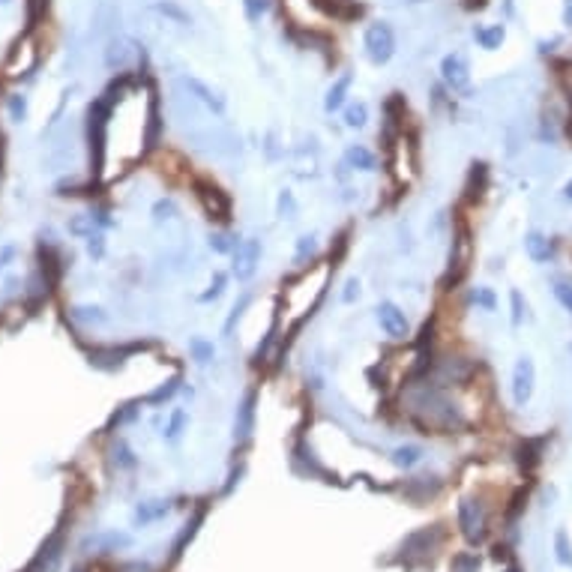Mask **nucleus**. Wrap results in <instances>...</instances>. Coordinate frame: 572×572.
Here are the masks:
<instances>
[{"label":"nucleus","mask_w":572,"mask_h":572,"mask_svg":"<svg viewBox=\"0 0 572 572\" xmlns=\"http://www.w3.org/2000/svg\"><path fill=\"white\" fill-rule=\"evenodd\" d=\"M363 48H366V58L375 66H384L392 60V54H396V33H392L390 21H372L366 27Z\"/></svg>","instance_id":"f257e3e1"},{"label":"nucleus","mask_w":572,"mask_h":572,"mask_svg":"<svg viewBox=\"0 0 572 572\" xmlns=\"http://www.w3.org/2000/svg\"><path fill=\"white\" fill-rule=\"evenodd\" d=\"M258 261H261V240L258 237L240 240V246L231 252V273L237 276V282H249L258 270Z\"/></svg>","instance_id":"f03ea898"},{"label":"nucleus","mask_w":572,"mask_h":572,"mask_svg":"<svg viewBox=\"0 0 572 572\" xmlns=\"http://www.w3.org/2000/svg\"><path fill=\"white\" fill-rule=\"evenodd\" d=\"M533 387H536V366L527 354H521L512 366V401L515 408H524L533 396Z\"/></svg>","instance_id":"7ed1b4c3"},{"label":"nucleus","mask_w":572,"mask_h":572,"mask_svg":"<svg viewBox=\"0 0 572 572\" xmlns=\"http://www.w3.org/2000/svg\"><path fill=\"white\" fill-rule=\"evenodd\" d=\"M180 87H186V93L195 96L198 102L204 105L207 111H213L216 117H225V114H228L225 96H222L219 91H213L207 81H201V78H195V75H180Z\"/></svg>","instance_id":"20e7f679"},{"label":"nucleus","mask_w":572,"mask_h":572,"mask_svg":"<svg viewBox=\"0 0 572 572\" xmlns=\"http://www.w3.org/2000/svg\"><path fill=\"white\" fill-rule=\"evenodd\" d=\"M375 318H378L380 330H384L390 339H408V335H411V321H408V315H405V312H401L392 300L378 302Z\"/></svg>","instance_id":"39448f33"},{"label":"nucleus","mask_w":572,"mask_h":572,"mask_svg":"<svg viewBox=\"0 0 572 572\" xmlns=\"http://www.w3.org/2000/svg\"><path fill=\"white\" fill-rule=\"evenodd\" d=\"M441 78H444V84L450 87V91L455 93H462L467 91V84H470V63L462 51H453V54H446V58L441 60Z\"/></svg>","instance_id":"423d86ee"},{"label":"nucleus","mask_w":572,"mask_h":572,"mask_svg":"<svg viewBox=\"0 0 572 572\" xmlns=\"http://www.w3.org/2000/svg\"><path fill=\"white\" fill-rule=\"evenodd\" d=\"M482 524H486V515H482V507L477 500H462L458 503V527H462V533L470 543L482 540Z\"/></svg>","instance_id":"0eeeda50"},{"label":"nucleus","mask_w":572,"mask_h":572,"mask_svg":"<svg viewBox=\"0 0 572 572\" xmlns=\"http://www.w3.org/2000/svg\"><path fill=\"white\" fill-rule=\"evenodd\" d=\"M132 545V536L123 533V531H99V533H91L84 536L81 548H96V552H117V548H129Z\"/></svg>","instance_id":"6e6552de"},{"label":"nucleus","mask_w":572,"mask_h":572,"mask_svg":"<svg viewBox=\"0 0 572 572\" xmlns=\"http://www.w3.org/2000/svg\"><path fill=\"white\" fill-rule=\"evenodd\" d=\"M351 84H354V75H351V72L339 75V78H335V81L330 84L327 96H324V111H327V114H335V111H342V108H345Z\"/></svg>","instance_id":"1a4fd4ad"},{"label":"nucleus","mask_w":572,"mask_h":572,"mask_svg":"<svg viewBox=\"0 0 572 572\" xmlns=\"http://www.w3.org/2000/svg\"><path fill=\"white\" fill-rule=\"evenodd\" d=\"M524 252H527V258H531L533 264H548L554 258V243L545 237V234H540V231H531L524 237Z\"/></svg>","instance_id":"9d476101"},{"label":"nucleus","mask_w":572,"mask_h":572,"mask_svg":"<svg viewBox=\"0 0 572 572\" xmlns=\"http://www.w3.org/2000/svg\"><path fill=\"white\" fill-rule=\"evenodd\" d=\"M171 512V500H144L135 507V512H132V521H135L138 527H147L153 521L165 519V515Z\"/></svg>","instance_id":"9b49d317"},{"label":"nucleus","mask_w":572,"mask_h":572,"mask_svg":"<svg viewBox=\"0 0 572 572\" xmlns=\"http://www.w3.org/2000/svg\"><path fill=\"white\" fill-rule=\"evenodd\" d=\"M252 425H255V392H246L237 408V420H234V437L246 441L252 434Z\"/></svg>","instance_id":"f8f14e48"},{"label":"nucleus","mask_w":572,"mask_h":572,"mask_svg":"<svg viewBox=\"0 0 572 572\" xmlns=\"http://www.w3.org/2000/svg\"><path fill=\"white\" fill-rule=\"evenodd\" d=\"M345 165L351 168V171H375L378 168V159H375V153L366 147V144H347V150H345Z\"/></svg>","instance_id":"ddd939ff"},{"label":"nucleus","mask_w":572,"mask_h":572,"mask_svg":"<svg viewBox=\"0 0 572 572\" xmlns=\"http://www.w3.org/2000/svg\"><path fill=\"white\" fill-rule=\"evenodd\" d=\"M186 429H189V411L174 408L171 413H168V423L162 429V441L165 444H180V437L186 434Z\"/></svg>","instance_id":"4468645a"},{"label":"nucleus","mask_w":572,"mask_h":572,"mask_svg":"<svg viewBox=\"0 0 572 572\" xmlns=\"http://www.w3.org/2000/svg\"><path fill=\"white\" fill-rule=\"evenodd\" d=\"M503 39H507V27L503 25H479V27H474V42L486 51L500 48Z\"/></svg>","instance_id":"2eb2a0df"},{"label":"nucleus","mask_w":572,"mask_h":572,"mask_svg":"<svg viewBox=\"0 0 572 572\" xmlns=\"http://www.w3.org/2000/svg\"><path fill=\"white\" fill-rule=\"evenodd\" d=\"M189 354H192L195 366H210L216 360V345L210 339H204V335H192V339H189Z\"/></svg>","instance_id":"dca6fc26"},{"label":"nucleus","mask_w":572,"mask_h":572,"mask_svg":"<svg viewBox=\"0 0 572 572\" xmlns=\"http://www.w3.org/2000/svg\"><path fill=\"white\" fill-rule=\"evenodd\" d=\"M153 9L159 15H165V18H174L177 25H183V27L192 25V15H189L180 4H174V0H159V4H153Z\"/></svg>","instance_id":"f3484780"},{"label":"nucleus","mask_w":572,"mask_h":572,"mask_svg":"<svg viewBox=\"0 0 572 572\" xmlns=\"http://www.w3.org/2000/svg\"><path fill=\"white\" fill-rule=\"evenodd\" d=\"M423 446H413V444H405V446H399V450H392V465H399V467H413V465H420L423 462Z\"/></svg>","instance_id":"a211bd4d"},{"label":"nucleus","mask_w":572,"mask_h":572,"mask_svg":"<svg viewBox=\"0 0 572 572\" xmlns=\"http://www.w3.org/2000/svg\"><path fill=\"white\" fill-rule=\"evenodd\" d=\"M467 300L474 302L477 309H486V312H495V309H498V294H495V291H491V288H486V285L470 288Z\"/></svg>","instance_id":"6ab92c4d"},{"label":"nucleus","mask_w":572,"mask_h":572,"mask_svg":"<svg viewBox=\"0 0 572 572\" xmlns=\"http://www.w3.org/2000/svg\"><path fill=\"white\" fill-rule=\"evenodd\" d=\"M66 228H69V234H72V237H78V240H87V237H91V234H96V231H99L91 213H81V216H72V219H69V225H66Z\"/></svg>","instance_id":"aec40b11"},{"label":"nucleus","mask_w":572,"mask_h":572,"mask_svg":"<svg viewBox=\"0 0 572 572\" xmlns=\"http://www.w3.org/2000/svg\"><path fill=\"white\" fill-rule=\"evenodd\" d=\"M368 123V105L366 102H351L345 108V126L347 129H363Z\"/></svg>","instance_id":"412c9836"},{"label":"nucleus","mask_w":572,"mask_h":572,"mask_svg":"<svg viewBox=\"0 0 572 572\" xmlns=\"http://www.w3.org/2000/svg\"><path fill=\"white\" fill-rule=\"evenodd\" d=\"M72 321H78V324H105L108 321V315L99 306H75L72 312Z\"/></svg>","instance_id":"4be33fe9"},{"label":"nucleus","mask_w":572,"mask_h":572,"mask_svg":"<svg viewBox=\"0 0 572 572\" xmlns=\"http://www.w3.org/2000/svg\"><path fill=\"white\" fill-rule=\"evenodd\" d=\"M6 111H9V120H13L15 126H18V123H25L27 120V96L25 93H13V96L6 99Z\"/></svg>","instance_id":"5701e85b"},{"label":"nucleus","mask_w":572,"mask_h":572,"mask_svg":"<svg viewBox=\"0 0 572 572\" xmlns=\"http://www.w3.org/2000/svg\"><path fill=\"white\" fill-rule=\"evenodd\" d=\"M207 243H210V249L213 252H219V255H231L234 249L240 246V237H228V234H210L207 237Z\"/></svg>","instance_id":"b1692460"},{"label":"nucleus","mask_w":572,"mask_h":572,"mask_svg":"<svg viewBox=\"0 0 572 572\" xmlns=\"http://www.w3.org/2000/svg\"><path fill=\"white\" fill-rule=\"evenodd\" d=\"M552 294L554 300L564 306L569 315H572V282H564V279H552Z\"/></svg>","instance_id":"393cba45"},{"label":"nucleus","mask_w":572,"mask_h":572,"mask_svg":"<svg viewBox=\"0 0 572 572\" xmlns=\"http://www.w3.org/2000/svg\"><path fill=\"white\" fill-rule=\"evenodd\" d=\"M554 552H557V564L560 566H572V545H569L566 531L554 533Z\"/></svg>","instance_id":"a878e982"},{"label":"nucleus","mask_w":572,"mask_h":572,"mask_svg":"<svg viewBox=\"0 0 572 572\" xmlns=\"http://www.w3.org/2000/svg\"><path fill=\"white\" fill-rule=\"evenodd\" d=\"M510 302H512L510 324H512V327H521V324H524V312H527V302H524V297H521V291H519V288H512V291H510Z\"/></svg>","instance_id":"bb28decb"},{"label":"nucleus","mask_w":572,"mask_h":572,"mask_svg":"<svg viewBox=\"0 0 572 572\" xmlns=\"http://www.w3.org/2000/svg\"><path fill=\"white\" fill-rule=\"evenodd\" d=\"M225 285H228V273H213V282H210V291H204L198 300L201 302H210V300H219L222 294H225Z\"/></svg>","instance_id":"cd10ccee"},{"label":"nucleus","mask_w":572,"mask_h":572,"mask_svg":"<svg viewBox=\"0 0 572 572\" xmlns=\"http://www.w3.org/2000/svg\"><path fill=\"white\" fill-rule=\"evenodd\" d=\"M249 302H252V294H243L237 302H234V309H231V315H228V321H225V327H222V335H231V333H234V324L243 318V312H246V306H249Z\"/></svg>","instance_id":"c85d7f7f"},{"label":"nucleus","mask_w":572,"mask_h":572,"mask_svg":"<svg viewBox=\"0 0 572 572\" xmlns=\"http://www.w3.org/2000/svg\"><path fill=\"white\" fill-rule=\"evenodd\" d=\"M84 246H87V255H91L93 261H102V258H105V249H108V243H105V234H102V231L91 234V237L84 240Z\"/></svg>","instance_id":"c756f323"},{"label":"nucleus","mask_w":572,"mask_h":572,"mask_svg":"<svg viewBox=\"0 0 572 572\" xmlns=\"http://www.w3.org/2000/svg\"><path fill=\"white\" fill-rule=\"evenodd\" d=\"M270 0H243V9H246V18L249 21H261L267 13H270Z\"/></svg>","instance_id":"7c9ffc66"},{"label":"nucleus","mask_w":572,"mask_h":572,"mask_svg":"<svg viewBox=\"0 0 572 572\" xmlns=\"http://www.w3.org/2000/svg\"><path fill=\"white\" fill-rule=\"evenodd\" d=\"M174 213H177L174 198H159V201H156V204H153V219H156V222L174 219Z\"/></svg>","instance_id":"2f4dec72"},{"label":"nucleus","mask_w":572,"mask_h":572,"mask_svg":"<svg viewBox=\"0 0 572 572\" xmlns=\"http://www.w3.org/2000/svg\"><path fill=\"white\" fill-rule=\"evenodd\" d=\"M114 465L117 467H135L138 465L135 455H132V450L126 446V441H117V446H114Z\"/></svg>","instance_id":"473e14b6"},{"label":"nucleus","mask_w":572,"mask_h":572,"mask_svg":"<svg viewBox=\"0 0 572 572\" xmlns=\"http://www.w3.org/2000/svg\"><path fill=\"white\" fill-rule=\"evenodd\" d=\"M279 216H288V219H297V201H294V195H291L288 192V189H285V192H279Z\"/></svg>","instance_id":"72a5a7b5"},{"label":"nucleus","mask_w":572,"mask_h":572,"mask_svg":"<svg viewBox=\"0 0 572 572\" xmlns=\"http://www.w3.org/2000/svg\"><path fill=\"white\" fill-rule=\"evenodd\" d=\"M177 390H180V380H171V384H168V387H159V390H156V392H150V396H147V401H150V405H159V401H165V399H171L174 396V392Z\"/></svg>","instance_id":"f704fd0d"},{"label":"nucleus","mask_w":572,"mask_h":572,"mask_svg":"<svg viewBox=\"0 0 572 572\" xmlns=\"http://www.w3.org/2000/svg\"><path fill=\"white\" fill-rule=\"evenodd\" d=\"M18 258V246L15 243H4L0 246V273H6V267Z\"/></svg>","instance_id":"c9c22d12"},{"label":"nucleus","mask_w":572,"mask_h":572,"mask_svg":"<svg viewBox=\"0 0 572 572\" xmlns=\"http://www.w3.org/2000/svg\"><path fill=\"white\" fill-rule=\"evenodd\" d=\"M453 569H455V572H479V557H474V554H462V557H455Z\"/></svg>","instance_id":"e433bc0d"},{"label":"nucleus","mask_w":572,"mask_h":572,"mask_svg":"<svg viewBox=\"0 0 572 572\" xmlns=\"http://www.w3.org/2000/svg\"><path fill=\"white\" fill-rule=\"evenodd\" d=\"M312 252H315V237L306 234V237L297 240V261H300V258H306V255H312Z\"/></svg>","instance_id":"4c0bfd02"},{"label":"nucleus","mask_w":572,"mask_h":572,"mask_svg":"<svg viewBox=\"0 0 572 572\" xmlns=\"http://www.w3.org/2000/svg\"><path fill=\"white\" fill-rule=\"evenodd\" d=\"M357 297H360V282H357V279H347V285H345V294H342V300H345V302H354Z\"/></svg>","instance_id":"58836bf2"},{"label":"nucleus","mask_w":572,"mask_h":572,"mask_svg":"<svg viewBox=\"0 0 572 572\" xmlns=\"http://www.w3.org/2000/svg\"><path fill=\"white\" fill-rule=\"evenodd\" d=\"M564 27L572 30V0H564Z\"/></svg>","instance_id":"ea45409f"},{"label":"nucleus","mask_w":572,"mask_h":572,"mask_svg":"<svg viewBox=\"0 0 572 572\" xmlns=\"http://www.w3.org/2000/svg\"><path fill=\"white\" fill-rule=\"evenodd\" d=\"M564 195H566V201H572V180L564 186Z\"/></svg>","instance_id":"a19ab883"},{"label":"nucleus","mask_w":572,"mask_h":572,"mask_svg":"<svg viewBox=\"0 0 572 572\" xmlns=\"http://www.w3.org/2000/svg\"><path fill=\"white\" fill-rule=\"evenodd\" d=\"M503 6H507V13H510V15L515 13V6H512V0H503Z\"/></svg>","instance_id":"79ce46f5"},{"label":"nucleus","mask_w":572,"mask_h":572,"mask_svg":"<svg viewBox=\"0 0 572 572\" xmlns=\"http://www.w3.org/2000/svg\"><path fill=\"white\" fill-rule=\"evenodd\" d=\"M6 4H13V0H0V6H6Z\"/></svg>","instance_id":"37998d69"},{"label":"nucleus","mask_w":572,"mask_h":572,"mask_svg":"<svg viewBox=\"0 0 572 572\" xmlns=\"http://www.w3.org/2000/svg\"><path fill=\"white\" fill-rule=\"evenodd\" d=\"M507 572H519V569H515V566H507Z\"/></svg>","instance_id":"c03bdc74"},{"label":"nucleus","mask_w":572,"mask_h":572,"mask_svg":"<svg viewBox=\"0 0 572 572\" xmlns=\"http://www.w3.org/2000/svg\"><path fill=\"white\" fill-rule=\"evenodd\" d=\"M569 354H572V342H569Z\"/></svg>","instance_id":"a18cd8bd"}]
</instances>
